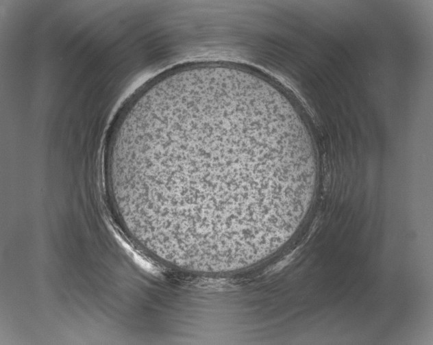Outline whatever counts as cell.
Segmentation results:
<instances>
[{
	"label": "cell",
	"mask_w": 433,
	"mask_h": 345,
	"mask_svg": "<svg viewBox=\"0 0 433 345\" xmlns=\"http://www.w3.org/2000/svg\"><path fill=\"white\" fill-rule=\"evenodd\" d=\"M294 133L234 101L196 102L160 116L143 129L132 169L148 229L196 253L277 238L296 175Z\"/></svg>",
	"instance_id": "6da1fadb"
}]
</instances>
